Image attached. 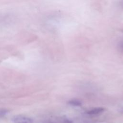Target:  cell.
Instances as JSON below:
<instances>
[{"label": "cell", "mask_w": 123, "mask_h": 123, "mask_svg": "<svg viewBox=\"0 0 123 123\" xmlns=\"http://www.w3.org/2000/svg\"><path fill=\"white\" fill-rule=\"evenodd\" d=\"M104 111V109L101 107H98V108H95L93 109H92L89 111H88L86 113L90 115H94V114H97L100 113Z\"/></svg>", "instance_id": "3"}, {"label": "cell", "mask_w": 123, "mask_h": 123, "mask_svg": "<svg viewBox=\"0 0 123 123\" xmlns=\"http://www.w3.org/2000/svg\"><path fill=\"white\" fill-rule=\"evenodd\" d=\"M68 103L70 105L74 106H80L82 105L81 102L77 100H72L69 101Z\"/></svg>", "instance_id": "4"}, {"label": "cell", "mask_w": 123, "mask_h": 123, "mask_svg": "<svg viewBox=\"0 0 123 123\" xmlns=\"http://www.w3.org/2000/svg\"><path fill=\"white\" fill-rule=\"evenodd\" d=\"M15 18L14 15L9 13L0 14V26L7 25L14 21Z\"/></svg>", "instance_id": "1"}, {"label": "cell", "mask_w": 123, "mask_h": 123, "mask_svg": "<svg viewBox=\"0 0 123 123\" xmlns=\"http://www.w3.org/2000/svg\"><path fill=\"white\" fill-rule=\"evenodd\" d=\"M119 6L121 8L123 9V0H121L119 2Z\"/></svg>", "instance_id": "7"}, {"label": "cell", "mask_w": 123, "mask_h": 123, "mask_svg": "<svg viewBox=\"0 0 123 123\" xmlns=\"http://www.w3.org/2000/svg\"><path fill=\"white\" fill-rule=\"evenodd\" d=\"M119 49L121 51L123 52V40L121 41L119 44Z\"/></svg>", "instance_id": "6"}, {"label": "cell", "mask_w": 123, "mask_h": 123, "mask_svg": "<svg viewBox=\"0 0 123 123\" xmlns=\"http://www.w3.org/2000/svg\"><path fill=\"white\" fill-rule=\"evenodd\" d=\"M65 123H72V122L71 121H68V120H66L65 121H64Z\"/></svg>", "instance_id": "8"}, {"label": "cell", "mask_w": 123, "mask_h": 123, "mask_svg": "<svg viewBox=\"0 0 123 123\" xmlns=\"http://www.w3.org/2000/svg\"><path fill=\"white\" fill-rule=\"evenodd\" d=\"M13 123H32L33 120L31 118L22 115H17L13 117L12 119Z\"/></svg>", "instance_id": "2"}, {"label": "cell", "mask_w": 123, "mask_h": 123, "mask_svg": "<svg viewBox=\"0 0 123 123\" xmlns=\"http://www.w3.org/2000/svg\"><path fill=\"white\" fill-rule=\"evenodd\" d=\"M8 112V111L5 109L0 110V117L4 116Z\"/></svg>", "instance_id": "5"}]
</instances>
